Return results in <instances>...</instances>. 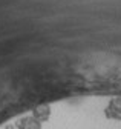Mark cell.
<instances>
[{
  "label": "cell",
  "instance_id": "cell-3",
  "mask_svg": "<svg viewBox=\"0 0 121 129\" xmlns=\"http://www.w3.org/2000/svg\"><path fill=\"white\" fill-rule=\"evenodd\" d=\"M32 117L35 120H38L40 123H44V121H48L49 117H51V108L48 105H40L37 106L34 111H32Z\"/></svg>",
  "mask_w": 121,
  "mask_h": 129
},
{
  "label": "cell",
  "instance_id": "cell-1",
  "mask_svg": "<svg viewBox=\"0 0 121 129\" xmlns=\"http://www.w3.org/2000/svg\"><path fill=\"white\" fill-rule=\"evenodd\" d=\"M104 115L107 120L121 121V97L110 99V102L107 103V106L104 109Z\"/></svg>",
  "mask_w": 121,
  "mask_h": 129
},
{
  "label": "cell",
  "instance_id": "cell-2",
  "mask_svg": "<svg viewBox=\"0 0 121 129\" xmlns=\"http://www.w3.org/2000/svg\"><path fill=\"white\" fill-rule=\"evenodd\" d=\"M16 129H41V123L32 115H26L16 123Z\"/></svg>",
  "mask_w": 121,
  "mask_h": 129
}]
</instances>
